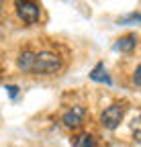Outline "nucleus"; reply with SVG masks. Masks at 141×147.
Here are the masks:
<instances>
[{"label":"nucleus","mask_w":141,"mask_h":147,"mask_svg":"<svg viewBox=\"0 0 141 147\" xmlns=\"http://www.w3.org/2000/svg\"><path fill=\"white\" fill-rule=\"evenodd\" d=\"M59 67H61V57L57 53L41 51V53H35L31 74H35V76H49V74H55Z\"/></svg>","instance_id":"f257e3e1"},{"label":"nucleus","mask_w":141,"mask_h":147,"mask_svg":"<svg viewBox=\"0 0 141 147\" xmlns=\"http://www.w3.org/2000/svg\"><path fill=\"white\" fill-rule=\"evenodd\" d=\"M123 117H125V104L123 102H115L111 106H107L102 110V115H100V123L104 129H117L121 123H123Z\"/></svg>","instance_id":"f03ea898"},{"label":"nucleus","mask_w":141,"mask_h":147,"mask_svg":"<svg viewBox=\"0 0 141 147\" xmlns=\"http://www.w3.org/2000/svg\"><path fill=\"white\" fill-rule=\"evenodd\" d=\"M16 2V14L25 25H35L41 16L39 4L35 0H14Z\"/></svg>","instance_id":"7ed1b4c3"},{"label":"nucleus","mask_w":141,"mask_h":147,"mask_svg":"<svg viewBox=\"0 0 141 147\" xmlns=\"http://www.w3.org/2000/svg\"><path fill=\"white\" fill-rule=\"evenodd\" d=\"M84 119H86V108L78 104V106H72L69 110H65L61 123H63L65 129H72L74 131V129H80L84 125Z\"/></svg>","instance_id":"20e7f679"},{"label":"nucleus","mask_w":141,"mask_h":147,"mask_svg":"<svg viewBox=\"0 0 141 147\" xmlns=\"http://www.w3.org/2000/svg\"><path fill=\"white\" fill-rule=\"evenodd\" d=\"M137 47V35H125V37H121V39L113 45V49L115 51H119V53H131L133 49Z\"/></svg>","instance_id":"39448f33"},{"label":"nucleus","mask_w":141,"mask_h":147,"mask_svg":"<svg viewBox=\"0 0 141 147\" xmlns=\"http://www.w3.org/2000/svg\"><path fill=\"white\" fill-rule=\"evenodd\" d=\"M90 80H94V82H102V84H113V80H111V76H109V71L104 69V63L100 61V63H96V67L90 71Z\"/></svg>","instance_id":"423d86ee"},{"label":"nucleus","mask_w":141,"mask_h":147,"mask_svg":"<svg viewBox=\"0 0 141 147\" xmlns=\"http://www.w3.org/2000/svg\"><path fill=\"white\" fill-rule=\"evenodd\" d=\"M33 61H35V53H33V51H23L16 63H19V67H21L23 71H31Z\"/></svg>","instance_id":"0eeeda50"},{"label":"nucleus","mask_w":141,"mask_h":147,"mask_svg":"<svg viewBox=\"0 0 141 147\" xmlns=\"http://www.w3.org/2000/svg\"><path fill=\"white\" fill-rule=\"evenodd\" d=\"M72 145H76V147H94L96 145V139L90 133H80L78 137H74Z\"/></svg>","instance_id":"6e6552de"},{"label":"nucleus","mask_w":141,"mask_h":147,"mask_svg":"<svg viewBox=\"0 0 141 147\" xmlns=\"http://www.w3.org/2000/svg\"><path fill=\"white\" fill-rule=\"evenodd\" d=\"M131 135H133V139L137 143H141V115L135 117L133 123H131Z\"/></svg>","instance_id":"1a4fd4ad"},{"label":"nucleus","mask_w":141,"mask_h":147,"mask_svg":"<svg viewBox=\"0 0 141 147\" xmlns=\"http://www.w3.org/2000/svg\"><path fill=\"white\" fill-rule=\"evenodd\" d=\"M127 23H141V14L133 12V14H127V16L119 18V25H127Z\"/></svg>","instance_id":"9d476101"},{"label":"nucleus","mask_w":141,"mask_h":147,"mask_svg":"<svg viewBox=\"0 0 141 147\" xmlns=\"http://www.w3.org/2000/svg\"><path fill=\"white\" fill-rule=\"evenodd\" d=\"M133 84L141 88V63H139V65H137V69L133 71Z\"/></svg>","instance_id":"9b49d317"},{"label":"nucleus","mask_w":141,"mask_h":147,"mask_svg":"<svg viewBox=\"0 0 141 147\" xmlns=\"http://www.w3.org/2000/svg\"><path fill=\"white\" fill-rule=\"evenodd\" d=\"M6 92L10 98H19V86H6Z\"/></svg>","instance_id":"f8f14e48"},{"label":"nucleus","mask_w":141,"mask_h":147,"mask_svg":"<svg viewBox=\"0 0 141 147\" xmlns=\"http://www.w3.org/2000/svg\"><path fill=\"white\" fill-rule=\"evenodd\" d=\"M2 2H4V0H0V8H2Z\"/></svg>","instance_id":"ddd939ff"}]
</instances>
